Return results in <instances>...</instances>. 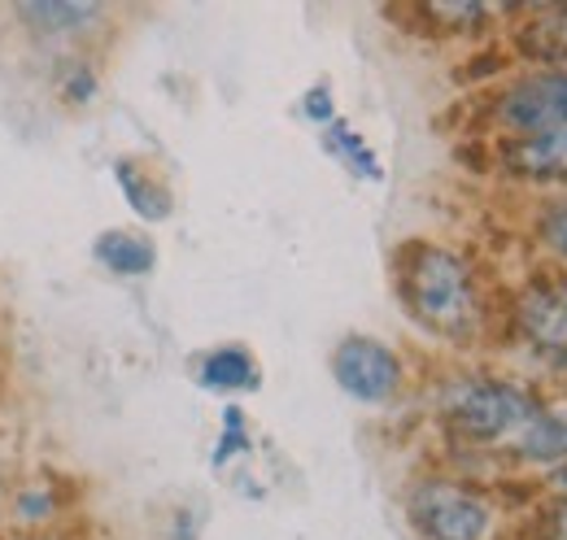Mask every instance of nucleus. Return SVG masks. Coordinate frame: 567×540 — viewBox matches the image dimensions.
Masks as SVG:
<instances>
[{
	"label": "nucleus",
	"instance_id": "nucleus-1",
	"mask_svg": "<svg viewBox=\"0 0 567 540\" xmlns=\"http://www.w3.org/2000/svg\"><path fill=\"white\" fill-rule=\"evenodd\" d=\"M398 292L427 332L467 340L485 328V301L472 267L445 245H406L398 267Z\"/></svg>",
	"mask_w": 567,
	"mask_h": 540
},
{
	"label": "nucleus",
	"instance_id": "nucleus-2",
	"mask_svg": "<svg viewBox=\"0 0 567 540\" xmlns=\"http://www.w3.org/2000/svg\"><path fill=\"white\" fill-rule=\"evenodd\" d=\"M542 397L502 375H458L441 388V423L467 445H511Z\"/></svg>",
	"mask_w": 567,
	"mask_h": 540
},
{
	"label": "nucleus",
	"instance_id": "nucleus-3",
	"mask_svg": "<svg viewBox=\"0 0 567 540\" xmlns=\"http://www.w3.org/2000/svg\"><path fill=\"white\" fill-rule=\"evenodd\" d=\"M406 515L424 540H489L497 528L494 501L458 479H420L406 497Z\"/></svg>",
	"mask_w": 567,
	"mask_h": 540
},
{
	"label": "nucleus",
	"instance_id": "nucleus-4",
	"mask_svg": "<svg viewBox=\"0 0 567 540\" xmlns=\"http://www.w3.org/2000/svg\"><path fill=\"white\" fill-rule=\"evenodd\" d=\"M494 127L506 139L542 132H564L567 127V66H533L502 83V92L489 105Z\"/></svg>",
	"mask_w": 567,
	"mask_h": 540
},
{
	"label": "nucleus",
	"instance_id": "nucleus-5",
	"mask_svg": "<svg viewBox=\"0 0 567 540\" xmlns=\"http://www.w3.org/2000/svg\"><path fill=\"white\" fill-rule=\"evenodd\" d=\"M511 328L533 353L564 362L567 366V270L533 279L515 305H511Z\"/></svg>",
	"mask_w": 567,
	"mask_h": 540
},
{
	"label": "nucleus",
	"instance_id": "nucleus-6",
	"mask_svg": "<svg viewBox=\"0 0 567 540\" xmlns=\"http://www.w3.org/2000/svg\"><path fill=\"white\" fill-rule=\"evenodd\" d=\"M332 375L337 384L367 405H384L398 397L402 388V362L389 344L371 336H350L337 344V357H332Z\"/></svg>",
	"mask_w": 567,
	"mask_h": 540
},
{
	"label": "nucleus",
	"instance_id": "nucleus-7",
	"mask_svg": "<svg viewBox=\"0 0 567 540\" xmlns=\"http://www.w3.org/2000/svg\"><path fill=\"white\" fill-rule=\"evenodd\" d=\"M497 170L511 184L524 188H542V193H567V127L564 132L519 135V139H502L497 144Z\"/></svg>",
	"mask_w": 567,
	"mask_h": 540
},
{
	"label": "nucleus",
	"instance_id": "nucleus-8",
	"mask_svg": "<svg viewBox=\"0 0 567 540\" xmlns=\"http://www.w3.org/2000/svg\"><path fill=\"white\" fill-rule=\"evenodd\" d=\"M515 463L537 467V471H567V397L542 402L537 414L515 432L506 445Z\"/></svg>",
	"mask_w": 567,
	"mask_h": 540
},
{
	"label": "nucleus",
	"instance_id": "nucleus-9",
	"mask_svg": "<svg viewBox=\"0 0 567 540\" xmlns=\"http://www.w3.org/2000/svg\"><path fill=\"white\" fill-rule=\"evenodd\" d=\"M519 53L537 66H567V4H537L519 27Z\"/></svg>",
	"mask_w": 567,
	"mask_h": 540
},
{
	"label": "nucleus",
	"instance_id": "nucleus-10",
	"mask_svg": "<svg viewBox=\"0 0 567 540\" xmlns=\"http://www.w3.org/2000/svg\"><path fill=\"white\" fill-rule=\"evenodd\" d=\"M197 380L210 393H249L258 384V366L240 344H227V349H214V353L202 357Z\"/></svg>",
	"mask_w": 567,
	"mask_h": 540
},
{
	"label": "nucleus",
	"instance_id": "nucleus-11",
	"mask_svg": "<svg viewBox=\"0 0 567 540\" xmlns=\"http://www.w3.org/2000/svg\"><path fill=\"white\" fill-rule=\"evenodd\" d=\"M96 258L114 274H148L153 270V245L132 231H105L96 240Z\"/></svg>",
	"mask_w": 567,
	"mask_h": 540
},
{
	"label": "nucleus",
	"instance_id": "nucleus-12",
	"mask_svg": "<svg viewBox=\"0 0 567 540\" xmlns=\"http://www.w3.org/2000/svg\"><path fill=\"white\" fill-rule=\"evenodd\" d=\"M114 175H118V184H123L127 201L136 205L144 218H166V214H171V197H166V188H162V184H153V179H144L132 162H118V166H114Z\"/></svg>",
	"mask_w": 567,
	"mask_h": 540
},
{
	"label": "nucleus",
	"instance_id": "nucleus-13",
	"mask_svg": "<svg viewBox=\"0 0 567 540\" xmlns=\"http://www.w3.org/2000/svg\"><path fill=\"white\" fill-rule=\"evenodd\" d=\"M537 245L559 262V270H567V193L537 209Z\"/></svg>",
	"mask_w": 567,
	"mask_h": 540
},
{
	"label": "nucleus",
	"instance_id": "nucleus-14",
	"mask_svg": "<svg viewBox=\"0 0 567 540\" xmlns=\"http://www.w3.org/2000/svg\"><path fill=\"white\" fill-rule=\"evenodd\" d=\"M27 18L53 31V27H83V22H92L96 9L92 4H27Z\"/></svg>",
	"mask_w": 567,
	"mask_h": 540
},
{
	"label": "nucleus",
	"instance_id": "nucleus-15",
	"mask_svg": "<svg viewBox=\"0 0 567 540\" xmlns=\"http://www.w3.org/2000/svg\"><path fill=\"white\" fill-rule=\"evenodd\" d=\"M533 540H567V488L555 492V497L542 506V515H537V537Z\"/></svg>",
	"mask_w": 567,
	"mask_h": 540
},
{
	"label": "nucleus",
	"instance_id": "nucleus-16",
	"mask_svg": "<svg viewBox=\"0 0 567 540\" xmlns=\"http://www.w3.org/2000/svg\"><path fill=\"white\" fill-rule=\"evenodd\" d=\"M332 153H346L354 170H367V175H380L375 157H371V153L362 148V139H358V135L350 132V127H332Z\"/></svg>",
	"mask_w": 567,
	"mask_h": 540
},
{
	"label": "nucleus",
	"instance_id": "nucleus-17",
	"mask_svg": "<svg viewBox=\"0 0 567 540\" xmlns=\"http://www.w3.org/2000/svg\"><path fill=\"white\" fill-rule=\"evenodd\" d=\"M306 105H310V118H319V123L332 118V96H328V87H315Z\"/></svg>",
	"mask_w": 567,
	"mask_h": 540
}]
</instances>
